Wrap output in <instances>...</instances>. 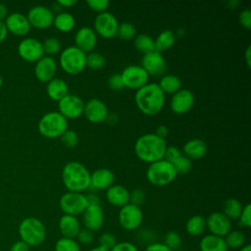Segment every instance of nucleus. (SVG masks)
I'll list each match as a JSON object with an SVG mask.
<instances>
[{"label": "nucleus", "mask_w": 251, "mask_h": 251, "mask_svg": "<svg viewBox=\"0 0 251 251\" xmlns=\"http://www.w3.org/2000/svg\"><path fill=\"white\" fill-rule=\"evenodd\" d=\"M134 100L141 113L147 116H155L164 107L165 94L158 83L149 82L136 90Z\"/></svg>", "instance_id": "obj_1"}, {"label": "nucleus", "mask_w": 251, "mask_h": 251, "mask_svg": "<svg viewBox=\"0 0 251 251\" xmlns=\"http://www.w3.org/2000/svg\"><path fill=\"white\" fill-rule=\"evenodd\" d=\"M166 148V140L155 133H145L139 136L134 143L136 157L148 164L164 159Z\"/></svg>", "instance_id": "obj_2"}, {"label": "nucleus", "mask_w": 251, "mask_h": 251, "mask_svg": "<svg viewBox=\"0 0 251 251\" xmlns=\"http://www.w3.org/2000/svg\"><path fill=\"white\" fill-rule=\"evenodd\" d=\"M62 180L68 191L82 193L90 187V173L81 163L71 161L62 170Z\"/></svg>", "instance_id": "obj_3"}, {"label": "nucleus", "mask_w": 251, "mask_h": 251, "mask_svg": "<svg viewBox=\"0 0 251 251\" xmlns=\"http://www.w3.org/2000/svg\"><path fill=\"white\" fill-rule=\"evenodd\" d=\"M19 235L21 240L29 247L40 245L46 238V228L43 223L34 217L24 219L19 225Z\"/></svg>", "instance_id": "obj_4"}, {"label": "nucleus", "mask_w": 251, "mask_h": 251, "mask_svg": "<svg viewBox=\"0 0 251 251\" xmlns=\"http://www.w3.org/2000/svg\"><path fill=\"white\" fill-rule=\"evenodd\" d=\"M68 129V120L58 111L48 112L38 122V131L47 138L61 137Z\"/></svg>", "instance_id": "obj_5"}, {"label": "nucleus", "mask_w": 251, "mask_h": 251, "mask_svg": "<svg viewBox=\"0 0 251 251\" xmlns=\"http://www.w3.org/2000/svg\"><path fill=\"white\" fill-rule=\"evenodd\" d=\"M176 172L170 162L165 159L159 160L152 164L146 171L147 180L156 186H165L173 182L176 176Z\"/></svg>", "instance_id": "obj_6"}, {"label": "nucleus", "mask_w": 251, "mask_h": 251, "mask_svg": "<svg viewBox=\"0 0 251 251\" xmlns=\"http://www.w3.org/2000/svg\"><path fill=\"white\" fill-rule=\"evenodd\" d=\"M59 64L69 75H77L86 67V54L75 46L66 47L60 54Z\"/></svg>", "instance_id": "obj_7"}, {"label": "nucleus", "mask_w": 251, "mask_h": 251, "mask_svg": "<svg viewBox=\"0 0 251 251\" xmlns=\"http://www.w3.org/2000/svg\"><path fill=\"white\" fill-rule=\"evenodd\" d=\"M59 205L65 215H71L75 217L82 214L88 206L84 194L71 191H68L61 196Z\"/></svg>", "instance_id": "obj_8"}, {"label": "nucleus", "mask_w": 251, "mask_h": 251, "mask_svg": "<svg viewBox=\"0 0 251 251\" xmlns=\"http://www.w3.org/2000/svg\"><path fill=\"white\" fill-rule=\"evenodd\" d=\"M119 224L125 230H134L138 228L143 221V214L140 207L133 204H126L120 208Z\"/></svg>", "instance_id": "obj_9"}, {"label": "nucleus", "mask_w": 251, "mask_h": 251, "mask_svg": "<svg viewBox=\"0 0 251 251\" xmlns=\"http://www.w3.org/2000/svg\"><path fill=\"white\" fill-rule=\"evenodd\" d=\"M93 25L96 34L103 38H112L117 35L119 23L112 13L105 11L95 17Z\"/></svg>", "instance_id": "obj_10"}, {"label": "nucleus", "mask_w": 251, "mask_h": 251, "mask_svg": "<svg viewBox=\"0 0 251 251\" xmlns=\"http://www.w3.org/2000/svg\"><path fill=\"white\" fill-rule=\"evenodd\" d=\"M125 87L137 90L148 83L149 75L140 65H130L126 67L122 74Z\"/></svg>", "instance_id": "obj_11"}, {"label": "nucleus", "mask_w": 251, "mask_h": 251, "mask_svg": "<svg viewBox=\"0 0 251 251\" xmlns=\"http://www.w3.org/2000/svg\"><path fill=\"white\" fill-rule=\"evenodd\" d=\"M84 102L75 94H67L60 101H58V112L67 120H74L83 114Z\"/></svg>", "instance_id": "obj_12"}, {"label": "nucleus", "mask_w": 251, "mask_h": 251, "mask_svg": "<svg viewBox=\"0 0 251 251\" xmlns=\"http://www.w3.org/2000/svg\"><path fill=\"white\" fill-rule=\"evenodd\" d=\"M54 14L52 10H50L46 6L37 5L32 7L27 13V20L30 26L39 29H45L50 27L53 25Z\"/></svg>", "instance_id": "obj_13"}, {"label": "nucleus", "mask_w": 251, "mask_h": 251, "mask_svg": "<svg viewBox=\"0 0 251 251\" xmlns=\"http://www.w3.org/2000/svg\"><path fill=\"white\" fill-rule=\"evenodd\" d=\"M19 56L26 62H37L44 56L42 43L33 37L23 39L18 46Z\"/></svg>", "instance_id": "obj_14"}, {"label": "nucleus", "mask_w": 251, "mask_h": 251, "mask_svg": "<svg viewBox=\"0 0 251 251\" xmlns=\"http://www.w3.org/2000/svg\"><path fill=\"white\" fill-rule=\"evenodd\" d=\"M206 228L210 234L225 237L231 230V221L223 212H214L206 219Z\"/></svg>", "instance_id": "obj_15"}, {"label": "nucleus", "mask_w": 251, "mask_h": 251, "mask_svg": "<svg viewBox=\"0 0 251 251\" xmlns=\"http://www.w3.org/2000/svg\"><path fill=\"white\" fill-rule=\"evenodd\" d=\"M83 114L90 123L98 124L106 121L109 112L106 104L102 100L91 98L84 103Z\"/></svg>", "instance_id": "obj_16"}, {"label": "nucleus", "mask_w": 251, "mask_h": 251, "mask_svg": "<svg viewBox=\"0 0 251 251\" xmlns=\"http://www.w3.org/2000/svg\"><path fill=\"white\" fill-rule=\"evenodd\" d=\"M194 104L193 93L185 88H180L175 94H173L170 107L172 111L177 115L187 113Z\"/></svg>", "instance_id": "obj_17"}, {"label": "nucleus", "mask_w": 251, "mask_h": 251, "mask_svg": "<svg viewBox=\"0 0 251 251\" xmlns=\"http://www.w3.org/2000/svg\"><path fill=\"white\" fill-rule=\"evenodd\" d=\"M140 66L144 69L148 75L157 76L164 73L166 69V62L163 55L160 52L154 50L143 55Z\"/></svg>", "instance_id": "obj_18"}, {"label": "nucleus", "mask_w": 251, "mask_h": 251, "mask_svg": "<svg viewBox=\"0 0 251 251\" xmlns=\"http://www.w3.org/2000/svg\"><path fill=\"white\" fill-rule=\"evenodd\" d=\"M97 43V34L89 26L80 27L75 34V46L82 52L90 53Z\"/></svg>", "instance_id": "obj_19"}, {"label": "nucleus", "mask_w": 251, "mask_h": 251, "mask_svg": "<svg viewBox=\"0 0 251 251\" xmlns=\"http://www.w3.org/2000/svg\"><path fill=\"white\" fill-rule=\"evenodd\" d=\"M57 63L50 56H43L35 63L34 75L40 82H48L55 77Z\"/></svg>", "instance_id": "obj_20"}, {"label": "nucleus", "mask_w": 251, "mask_h": 251, "mask_svg": "<svg viewBox=\"0 0 251 251\" xmlns=\"http://www.w3.org/2000/svg\"><path fill=\"white\" fill-rule=\"evenodd\" d=\"M84 227L93 231L99 230L104 223V213L100 205H88L82 213Z\"/></svg>", "instance_id": "obj_21"}, {"label": "nucleus", "mask_w": 251, "mask_h": 251, "mask_svg": "<svg viewBox=\"0 0 251 251\" xmlns=\"http://www.w3.org/2000/svg\"><path fill=\"white\" fill-rule=\"evenodd\" d=\"M4 24L8 31L19 36L27 34L31 27L26 16L21 13H12L8 15Z\"/></svg>", "instance_id": "obj_22"}, {"label": "nucleus", "mask_w": 251, "mask_h": 251, "mask_svg": "<svg viewBox=\"0 0 251 251\" xmlns=\"http://www.w3.org/2000/svg\"><path fill=\"white\" fill-rule=\"evenodd\" d=\"M115 176L109 169L101 168L90 174V187L95 190L108 189L113 185Z\"/></svg>", "instance_id": "obj_23"}, {"label": "nucleus", "mask_w": 251, "mask_h": 251, "mask_svg": "<svg viewBox=\"0 0 251 251\" xmlns=\"http://www.w3.org/2000/svg\"><path fill=\"white\" fill-rule=\"evenodd\" d=\"M106 199L112 206L122 208L129 203V191L121 184H113L106 189Z\"/></svg>", "instance_id": "obj_24"}, {"label": "nucleus", "mask_w": 251, "mask_h": 251, "mask_svg": "<svg viewBox=\"0 0 251 251\" xmlns=\"http://www.w3.org/2000/svg\"><path fill=\"white\" fill-rule=\"evenodd\" d=\"M207 149V144L202 139L193 138L184 143L182 153L189 160H199L206 155Z\"/></svg>", "instance_id": "obj_25"}, {"label": "nucleus", "mask_w": 251, "mask_h": 251, "mask_svg": "<svg viewBox=\"0 0 251 251\" xmlns=\"http://www.w3.org/2000/svg\"><path fill=\"white\" fill-rule=\"evenodd\" d=\"M59 229L63 237L75 239L80 229L79 221L75 216L64 214L59 220Z\"/></svg>", "instance_id": "obj_26"}, {"label": "nucleus", "mask_w": 251, "mask_h": 251, "mask_svg": "<svg viewBox=\"0 0 251 251\" xmlns=\"http://www.w3.org/2000/svg\"><path fill=\"white\" fill-rule=\"evenodd\" d=\"M46 92L50 99L60 101L63 97L69 94V87L65 80L59 77H54L47 82Z\"/></svg>", "instance_id": "obj_27"}, {"label": "nucleus", "mask_w": 251, "mask_h": 251, "mask_svg": "<svg viewBox=\"0 0 251 251\" xmlns=\"http://www.w3.org/2000/svg\"><path fill=\"white\" fill-rule=\"evenodd\" d=\"M200 251H227L228 248L225 242L224 237L214 234H207L203 236L199 242Z\"/></svg>", "instance_id": "obj_28"}, {"label": "nucleus", "mask_w": 251, "mask_h": 251, "mask_svg": "<svg viewBox=\"0 0 251 251\" xmlns=\"http://www.w3.org/2000/svg\"><path fill=\"white\" fill-rule=\"evenodd\" d=\"M158 85L164 94H175L180 89L181 81L179 77L175 75H165L160 78Z\"/></svg>", "instance_id": "obj_29"}, {"label": "nucleus", "mask_w": 251, "mask_h": 251, "mask_svg": "<svg viewBox=\"0 0 251 251\" xmlns=\"http://www.w3.org/2000/svg\"><path fill=\"white\" fill-rule=\"evenodd\" d=\"M206 229V219L201 215H194L185 224V230L192 236L201 235Z\"/></svg>", "instance_id": "obj_30"}, {"label": "nucleus", "mask_w": 251, "mask_h": 251, "mask_svg": "<svg viewBox=\"0 0 251 251\" xmlns=\"http://www.w3.org/2000/svg\"><path fill=\"white\" fill-rule=\"evenodd\" d=\"M53 25L58 30L69 32L75 27V20L72 14L68 12H61L54 17Z\"/></svg>", "instance_id": "obj_31"}, {"label": "nucleus", "mask_w": 251, "mask_h": 251, "mask_svg": "<svg viewBox=\"0 0 251 251\" xmlns=\"http://www.w3.org/2000/svg\"><path fill=\"white\" fill-rule=\"evenodd\" d=\"M175 34L170 29H165L161 31L156 39H154L155 44V50L158 52H163L166 50H169L175 43Z\"/></svg>", "instance_id": "obj_32"}, {"label": "nucleus", "mask_w": 251, "mask_h": 251, "mask_svg": "<svg viewBox=\"0 0 251 251\" xmlns=\"http://www.w3.org/2000/svg\"><path fill=\"white\" fill-rule=\"evenodd\" d=\"M243 206L241 203L235 198H228L225 201L224 204V214L226 216L230 221L231 220H238Z\"/></svg>", "instance_id": "obj_33"}, {"label": "nucleus", "mask_w": 251, "mask_h": 251, "mask_svg": "<svg viewBox=\"0 0 251 251\" xmlns=\"http://www.w3.org/2000/svg\"><path fill=\"white\" fill-rule=\"evenodd\" d=\"M134 46L139 52H142L143 54L155 50L154 39L148 34L144 33H140L134 37Z\"/></svg>", "instance_id": "obj_34"}, {"label": "nucleus", "mask_w": 251, "mask_h": 251, "mask_svg": "<svg viewBox=\"0 0 251 251\" xmlns=\"http://www.w3.org/2000/svg\"><path fill=\"white\" fill-rule=\"evenodd\" d=\"M224 239L227 248H230V249H239L245 243V235L243 234V232L237 229L230 230L224 237Z\"/></svg>", "instance_id": "obj_35"}, {"label": "nucleus", "mask_w": 251, "mask_h": 251, "mask_svg": "<svg viewBox=\"0 0 251 251\" xmlns=\"http://www.w3.org/2000/svg\"><path fill=\"white\" fill-rule=\"evenodd\" d=\"M54 250L55 251H80V247L75 239L61 237L56 241Z\"/></svg>", "instance_id": "obj_36"}, {"label": "nucleus", "mask_w": 251, "mask_h": 251, "mask_svg": "<svg viewBox=\"0 0 251 251\" xmlns=\"http://www.w3.org/2000/svg\"><path fill=\"white\" fill-rule=\"evenodd\" d=\"M105 58L102 54L92 51L86 55V67L91 70H100L105 66Z\"/></svg>", "instance_id": "obj_37"}, {"label": "nucleus", "mask_w": 251, "mask_h": 251, "mask_svg": "<svg viewBox=\"0 0 251 251\" xmlns=\"http://www.w3.org/2000/svg\"><path fill=\"white\" fill-rule=\"evenodd\" d=\"M136 29L131 23H122L119 25L117 35L123 40H130L135 37Z\"/></svg>", "instance_id": "obj_38"}, {"label": "nucleus", "mask_w": 251, "mask_h": 251, "mask_svg": "<svg viewBox=\"0 0 251 251\" xmlns=\"http://www.w3.org/2000/svg\"><path fill=\"white\" fill-rule=\"evenodd\" d=\"M43 52L44 54H47V56H52L60 52L61 50V42L56 37H48L44 40L42 43Z\"/></svg>", "instance_id": "obj_39"}, {"label": "nucleus", "mask_w": 251, "mask_h": 251, "mask_svg": "<svg viewBox=\"0 0 251 251\" xmlns=\"http://www.w3.org/2000/svg\"><path fill=\"white\" fill-rule=\"evenodd\" d=\"M164 244L170 248L171 250H176L177 249L180 244H181V237L178 234V232L175 231V230H171L168 231L165 235V239H164Z\"/></svg>", "instance_id": "obj_40"}, {"label": "nucleus", "mask_w": 251, "mask_h": 251, "mask_svg": "<svg viewBox=\"0 0 251 251\" xmlns=\"http://www.w3.org/2000/svg\"><path fill=\"white\" fill-rule=\"evenodd\" d=\"M173 166H174L176 174L184 175V174H186L190 171V169L192 167V162H191V160H189L185 156L181 155L179 158H177L173 163Z\"/></svg>", "instance_id": "obj_41"}, {"label": "nucleus", "mask_w": 251, "mask_h": 251, "mask_svg": "<svg viewBox=\"0 0 251 251\" xmlns=\"http://www.w3.org/2000/svg\"><path fill=\"white\" fill-rule=\"evenodd\" d=\"M61 140L63 144L68 148H74L78 143V135L75 130L67 129L62 135Z\"/></svg>", "instance_id": "obj_42"}, {"label": "nucleus", "mask_w": 251, "mask_h": 251, "mask_svg": "<svg viewBox=\"0 0 251 251\" xmlns=\"http://www.w3.org/2000/svg\"><path fill=\"white\" fill-rule=\"evenodd\" d=\"M98 242H99V246L110 251L117 244V239L113 233L104 232L99 236Z\"/></svg>", "instance_id": "obj_43"}, {"label": "nucleus", "mask_w": 251, "mask_h": 251, "mask_svg": "<svg viewBox=\"0 0 251 251\" xmlns=\"http://www.w3.org/2000/svg\"><path fill=\"white\" fill-rule=\"evenodd\" d=\"M86 5L89 7L90 10L100 14L107 10V8L109 6V1H107V0H87Z\"/></svg>", "instance_id": "obj_44"}, {"label": "nucleus", "mask_w": 251, "mask_h": 251, "mask_svg": "<svg viewBox=\"0 0 251 251\" xmlns=\"http://www.w3.org/2000/svg\"><path fill=\"white\" fill-rule=\"evenodd\" d=\"M238 221L241 226H245V227L251 226V205L250 204H246L242 208Z\"/></svg>", "instance_id": "obj_45"}, {"label": "nucleus", "mask_w": 251, "mask_h": 251, "mask_svg": "<svg viewBox=\"0 0 251 251\" xmlns=\"http://www.w3.org/2000/svg\"><path fill=\"white\" fill-rule=\"evenodd\" d=\"M145 199V193L142 189L136 188L129 192V203L135 206H140Z\"/></svg>", "instance_id": "obj_46"}, {"label": "nucleus", "mask_w": 251, "mask_h": 251, "mask_svg": "<svg viewBox=\"0 0 251 251\" xmlns=\"http://www.w3.org/2000/svg\"><path fill=\"white\" fill-rule=\"evenodd\" d=\"M181 155L182 154H181L179 148H177L176 146H167L166 151H165V155H164V159L166 161L170 162L171 164H173Z\"/></svg>", "instance_id": "obj_47"}, {"label": "nucleus", "mask_w": 251, "mask_h": 251, "mask_svg": "<svg viewBox=\"0 0 251 251\" xmlns=\"http://www.w3.org/2000/svg\"><path fill=\"white\" fill-rule=\"evenodd\" d=\"M77 243L81 244H89L93 241V232L87 228H80L76 235Z\"/></svg>", "instance_id": "obj_48"}, {"label": "nucleus", "mask_w": 251, "mask_h": 251, "mask_svg": "<svg viewBox=\"0 0 251 251\" xmlns=\"http://www.w3.org/2000/svg\"><path fill=\"white\" fill-rule=\"evenodd\" d=\"M108 85L113 90H122L125 85L121 74H114L108 79Z\"/></svg>", "instance_id": "obj_49"}, {"label": "nucleus", "mask_w": 251, "mask_h": 251, "mask_svg": "<svg viewBox=\"0 0 251 251\" xmlns=\"http://www.w3.org/2000/svg\"><path fill=\"white\" fill-rule=\"evenodd\" d=\"M238 21L241 26H243L246 29L251 28V11L249 9H244L240 12L238 16Z\"/></svg>", "instance_id": "obj_50"}, {"label": "nucleus", "mask_w": 251, "mask_h": 251, "mask_svg": "<svg viewBox=\"0 0 251 251\" xmlns=\"http://www.w3.org/2000/svg\"><path fill=\"white\" fill-rule=\"evenodd\" d=\"M110 251H139L135 244L129 241L117 242V244Z\"/></svg>", "instance_id": "obj_51"}, {"label": "nucleus", "mask_w": 251, "mask_h": 251, "mask_svg": "<svg viewBox=\"0 0 251 251\" xmlns=\"http://www.w3.org/2000/svg\"><path fill=\"white\" fill-rule=\"evenodd\" d=\"M144 251H173L170 248H168L164 243L161 242H155L152 244H149Z\"/></svg>", "instance_id": "obj_52"}, {"label": "nucleus", "mask_w": 251, "mask_h": 251, "mask_svg": "<svg viewBox=\"0 0 251 251\" xmlns=\"http://www.w3.org/2000/svg\"><path fill=\"white\" fill-rule=\"evenodd\" d=\"M29 248L30 247L25 242L18 240L12 244V246L10 247V251H29Z\"/></svg>", "instance_id": "obj_53"}, {"label": "nucleus", "mask_w": 251, "mask_h": 251, "mask_svg": "<svg viewBox=\"0 0 251 251\" xmlns=\"http://www.w3.org/2000/svg\"><path fill=\"white\" fill-rule=\"evenodd\" d=\"M85 197H86L87 205H99V197L96 194L90 193L85 195Z\"/></svg>", "instance_id": "obj_54"}, {"label": "nucleus", "mask_w": 251, "mask_h": 251, "mask_svg": "<svg viewBox=\"0 0 251 251\" xmlns=\"http://www.w3.org/2000/svg\"><path fill=\"white\" fill-rule=\"evenodd\" d=\"M155 134L158 135L159 137L165 139V137L168 135V128H167V126H163V125L159 126L156 128Z\"/></svg>", "instance_id": "obj_55"}, {"label": "nucleus", "mask_w": 251, "mask_h": 251, "mask_svg": "<svg viewBox=\"0 0 251 251\" xmlns=\"http://www.w3.org/2000/svg\"><path fill=\"white\" fill-rule=\"evenodd\" d=\"M7 34H8V30L6 28L4 22L0 21V43H2L6 39Z\"/></svg>", "instance_id": "obj_56"}, {"label": "nucleus", "mask_w": 251, "mask_h": 251, "mask_svg": "<svg viewBox=\"0 0 251 251\" xmlns=\"http://www.w3.org/2000/svg\"><path fill=\"white\" fill-rule=\"evenodd\" d=\"M57 3L61 7H72L76 3V1L75 0H58Z\"/></svg>", "instance_id": "obj_57"}, {"label": "nucleus", "mask_w": 251, "mask_h": 251, "mask_svg": "<svg viewBox=\"0 0 251 251\" xmlns=\"http://www.w3.org/2000/svg\"><path fill=\"white\" fill-rule=\"evenodd\" d=\"M7 17H8V10L4 4L0 3V21L3 22V20H5Z\"/></svg>", "instance_id": "obj_58"}, {"label": "nucleus", "mask_w": 251, "mask_h": 251, "mask_svg": "<svg viewBox=\"0 0 251 251\" xmlns=\"http://www.w3.org/2000/svg\"><path fill=\"white\" fill-rule=\"evenodd\" d=\"M245 61L248 67H250V62H251V47L248 46L246 51H245Z\"/></svg>", "instance_id": "obj_59"}, {"label": "nucleus", "mask_w": 251, "mask_h": 251, "mask_svg": "<svg viewBox=\"0 0 251 251\" xmlns=\"http://www.w3.org/2000/svg\"><path fill=\"white\" fill-rule=\"evenodd\" d=\"M239 251H251V245L250 244H244L241 248H239Z\"/></svg>", "instance_id": "obj_60"}, {"label": "nucleus", "mask_w": 251, "mask_h": 251, "mask_svg": "<svg viewBox=\"0 0 251 251\" xmlns=\"http://www.w3.org/2000/svg\"><path fill=\"white\" fill-rule=\"evenodd\" d=\"M89 251H108L107 249H105V248H103V247H101V246H96V247H94V248H92V249H90Z\"/></svg>", "instance_id": "obj_61"}, {"label": "nucleus", "mask_w": 251, "mask_h": 251, "mask_svg": "<svg viewBox=\"0 0 251 251\" xmlns=\"http://www.w3.org/2000/svg\"><path fill=\"white\" fill-rule=\"evenodd\" d=\"M2 83H3V80H2V77H1V75H0V87L2 86Z\"/></svg>", "instance_id": "obj_62"}]
</instances>
